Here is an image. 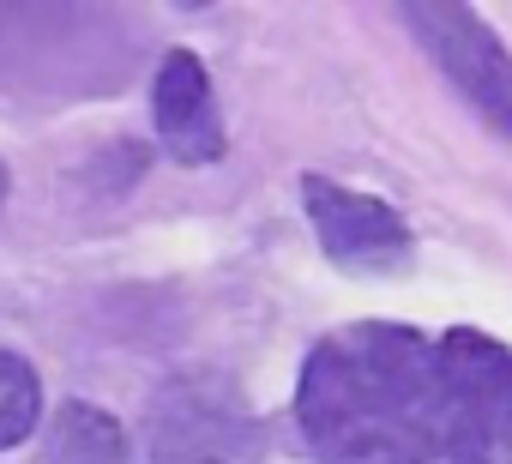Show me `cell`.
Segmentation results:
<instances>
[{
    "label": "cell",
    "mask_w": 512,
    "mask_h": 464,
    "mask_svg": "<svg viewBox=\"0 0 512 464\" xmlns=\"http://www.w3.org/2000/svg\"><path fill=\"white\" fill-rule=\"evenodd\" d=\"M410 37L434 55V67L446 73L452 91H464V103L512 139V55L506 43L482 25V13L470 7H440V0H422V7H404Z\"/></svg>",
    "instance_id": "obj_3"
},
{
    "label": "cell",
    "mask_w": 512,
    "mask_h": 464,
    "mask_svg": "<svg viewBox=\"0 0 512 464\" xmlns=\"http://www.w3.org/2000/svg\"><path fill=\"white\" fill-rule=\"evenodd\" d=\"M0 205H7V163H0Z\"/></svg>",
    "instance_id": "obj_8"
},
{
    "label": "cell",
    "mask_w": 512,
    "mask_h": 464,
    "mask_svg": "<svg viewBox=\"0 0 512 464\" xmlns=\"http://www.w3.org/2000/svg\"><path fill=\"white\" fill-rule=\"evenodd\" d=\"M302 199H308V217H314L320 248L338 266H350V272H386V266L410 260V223L386 199L350 193V187L320 181V175L302 181Z\"/></svg>",
    "instance_id": "obj_4"
},
{
    "label": "cell",
    "mask_w": 512,
    "mask_h": 464,
    "mask_svg": "<svg viewBox=\"0 0 512 464\" xmlns=\"http://www.w3.org/2000/svg\"><path fill=\"white\" fill-rule=\"evenodd\" d=\"M145 464H260V428L223 380H175L151 404Z\"/></svg>",
    "instance_id": "obj_2"
},
{
    "label": "cell",
    "mask_w": 512,
    "mask_h": 464,
    "mask_svg": "<svg viewBox=\"0 0 512 464\" xmlns=\"http://www.w3.org/2000/svg\"><path fill=\"white\" fill-rule=\"evenodd\" d=\"M43 464H127V434L109 410L97 404H61L49 428V458Z\"/></svg>",
    "instance_id": "obj_6"
},
{
    "label": "cell",
    "mask_w": 512,
    "mask_h": 464,
    "mask_svg": "<svg viewBox=\"0 0 512 464\" xmlns=\"http://www.w3.org/2000/svg\"><path fill=\"white\" fill-rule=\"evenodd\" d=\"M296 422L320 464H440V344L398 326L326 338L302 368Z\"/></svg>",
    "instance_id": "obj_1"
},
{
    "label": "cell",
    "mask_w": 512,
    "mask_h": 464,
    "mask_svg": "<svg viewBox=\"0 0 512 464\" xmlns=\"http://www.w3.org/2000/svg\"><path fill=\"white\" fill-rule=\"evenodd\" d=\"M151 115H157V139L175 163L205 169V163L223 157V121H217V103H211L205 61L193 49L163 55L157 85H151Z\"/></svg>",
    "instance_id": "obj_5"
},
{
    "label": "cell",
    "mask_w": 512,
    "mask_h": 464,
    "mask_svg": "<svg viewBox=\"0 0 512 464\" xmlns=\"http://www.w3.org/2000/svg\"><path fill=\"white\" fill-rule=\"evenodd\" d=\"M37 422H43V380L19 350L0 344V452L31 440Z\"/></svg>",
    "instance_id": "obj_7"
}]
</instances>
